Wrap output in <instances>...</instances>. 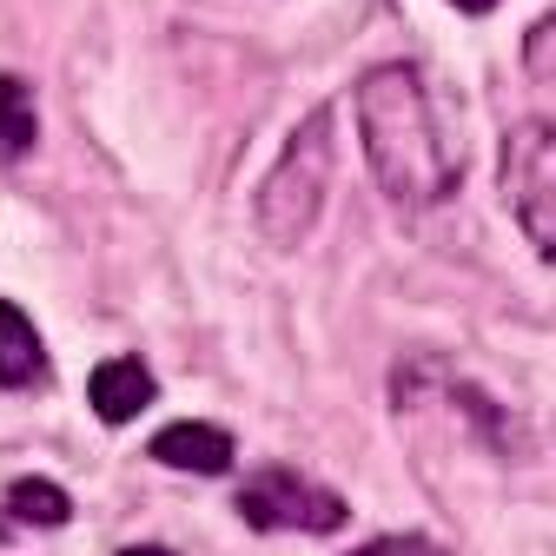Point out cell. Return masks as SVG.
Returning a JSON list of instances; mask_svg holds the SVG:
<instances>
[{
  "instance_id": "7c38bea8",
  "label": "cell",
  "mask_w": 556,
  "mask_h": 556,
  "mask_svg": "<svg viewBox=\"0 0 556 556\" xmlns=\"http://www.w3.org/2000/svg\"><path fill=\"white\" fill-rule=\"evenodd\" d=\"M119 556H173V549H160V543H132V549H119Z\"/></svg>"
},
{
  "instance_id": "52a82bcc",
  "label": "cell",
  "mask_w": 556,
  "mask_h": 556,
  "mask_svg": "<svg viewBox=\"0 0 556 556\" xmlns=\"http://www.w3.org/2000/svg\"><path fill=\"white\" fill-rule=\"evenodd\" d=\"M40 378H47V344H40L34 318L14 299H0V391H27Z\"/></svg>"
},
{
  "instance_id": "30bf717a",
  "label": "cell",
  "mask_w": 556,
  "mask_h": 556,
  "mask_svg": "<svg viewBox=\"0 0 556 556\" xmlns=\"http://www.w3.org/2000/svg\"><path fill=\"white\" fill-rule=\"evenodd\" d=\"M352 556H444L431 536H371L365 549H352Z\"/></svg>"
},
{
  "instance_id": "3957f363",
  "label": "cell",
  "mask_w": 556,
  "mask_h": 556,
  "mask_svg": "<svg viewBox=\"0 0 556 556\" xmlns=\"http://www.w3.org/2000/svg\"><path fill=\"white\" fill-rule=\"evenodd\" d=\"M504 205L510 219L523 226V239L556 258V113H536V119H517L504 132Z\"/></svg>"
},
{
  "instance_id": "8fae6325",
  "label": "cell",
  "mask_w": 556,
  "mask_h": 556,
  "mask_svg": "<svg viewBox=\"0 0 556 556\" xmlns=\"http://www.w3.org/2000/svg\"><path fill=\"white\" fill-rule=\"evenodd\" d=\"M451 8H457V14H491L497 0H451Z\"/></svg>"
},
{
  "instance_id": "5b68a950",
  "label": "cell",
  "mask_w": 556,
  "mask_h": 556,
  "mask_svg": "<svg viewBox=\"0 0 556 556\" xmlns=\"http://www.w3.org/2000/svg\"><path fill=\"white\" fill-rule=\"evenodd\" d=\"M153 457H160L166 470L226 477L239 451H232V431H219V425H199V417H179V425H166V431L153 438Z\"/></svg>"
},
{
  "instance_id": "ba28073f",
  "label": "cell",
  "mask_w": 556,
  "mask_h": 556,
  "mask_svg": "<svg viewBox=\"0 0 556 556\" xmlns=\"http://www.w3.org/2000/svg\"><path fill=\"white\" fill-rule=\"evenodd\" d=\"M40 139V113H34V87L21 74H0V166H21Z\"/></svg>"
},
{
  "instance_id": "9c48e42d",
  "label": "cell",
  "mask_w": 556,
  "mask_h": 556,
  "mask_svg": "<svg viewBox=\"0 0 556 556\" xmlns=\"http://www.w3.org/2000/svg\"><path fill=\"white\" fill-rule=\"evenodd\" d=\"M8 517L14 523H40V530H60L66 517H74V497H66L60 483H47V477H14L8 483Z\"/></svg>"
},
{
  "instance_id": "277c9868",
  "label": "cell",
  "mask_w": 556,
  "mask_h": 556,
  "mask_svg": "<svg viewBox=\"0 0 556 556\" xmlns=\"http://www.w3.org/2000/svg\"><path fill=\"white\" fill-rule=\"evenodd\" d=\"M239 517H245L252 530H312V536H331L352 510H344L338 491L312 483L305 470H292V464H265V470L245 477Z\"/></svg>"
},
{
  "instance_id": "8992f818",
  "label": "cell",
  "mask_w": 556,
  "mask_h": 556,
  "mask_svg": "<svg viewBox=\"0 0 556 556\" xmlns=\"http://www.w3.org/2000/svg\"><path fill=\"white\" fill-rule=\"evenodd\" d=\"M87 404H93L100 425H132V417L153 404V371L139 358H106L87 378Z\"/></svg>"
},
{
  "instance_id": "7a4b0ae2",
  "label": "cell",
  "mask_w": 556,
  "mask_h": 556,
  "mask_svg": "<svg viewBox=\"0 0 556 556\" xmlns=\"http://www.w3.org/2000/svg\"><path fill=\"white\" fill-rule=\"evenodd\" d=\"M331 173H338V139H331V106H312L286 153L271 160V173L258 179L252 192V226L271 252H299L325 213V192H331Z\"/></svg>"
},
{
  "instance_id": "6da1fadb",
  "label": "cell",
  "mask_w": 556,
  "mask_h": 556,
  "mask_svg": "<svg viewBox=\"0 0 556 556\" xmlns=\"http://www.w3.org/2000/svg\"><path fill=\"white\" fill-rule=\"evenodd\" d=\"M358 106V139H365V166L384 186L391 205L404 213H431L444 205L464 179V139L438 100V87L425 80V66L410 60H384L358 80L352 93Z\"/></svg>"
}]
</instances>
